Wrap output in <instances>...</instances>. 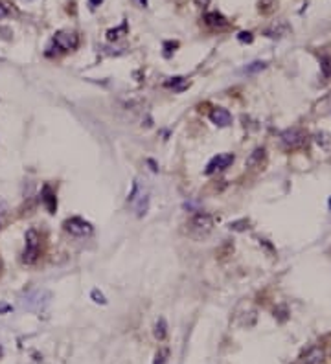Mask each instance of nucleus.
Segmentation results:
<instances>
[{
    "label": "nucleus",
    "instance_id": "obj_1",
    "mask_svg": "<svg viewBox=\"0 0 331 364\" xmlns=\"http://www.w3.org/2000/svg\"><path fill=\"white\" fill-rule=\"evenodd\" d=\"M52 302V293L46 291V289H33V291H28L26 295L21 298V305L26 311H33V313H41L45 311L46 307Z\"/></svg>",
    "mask_w": 331,
    "mask_h": 364
},
{
    "label": "nucleus",
    "instance_id": "obj_2",
    "mask_svg": "<svg viewBox=\"0 0 331 364\" xmlns=\"http://www.w3.org/2000/svg\"><path fill=\"white\" fill-rule=\"evenodd\" d=\"M39 245H41V237H39L37 230H28L26 232V249L23 252V261L26 265H31L37 261Z\"/></svg>",
    "mask_w": 331,
    "mask_h": 364
},
{
    "label": "nucleus",
    "instance_id": "obj_3",
    "mask_svg": "<svg viewBox=\"0 0 331 364\" xmlns=\"http://www.w3.org/2000/svg\"><path fill=\"white\" fill-rule=\"evenodd\" d=\"M188 227H189V232H191V234L206 235L208 232H212V228H213V217H212L210 213L199 212L189 219Z\"/></svg>",
    "mask_w": 331,
    "mask_h": 364
},
{
    "label": "nucleus",
    "instance_id": "obj_4",
    "mask_svg": "<svg viewBox=\"0 0 331 364\" xmlns=\"http://www.w3.org/2000/svg\"><path fill=\"white\" fill-rule=\"evenodd\" d=\"M63 227H65L67 232H70L72 235H77V237L92 234V225L89 221L83 219V217H70V219L65 221Z\"/></svg>",
    "mask_w": 331,
    "mask_h": 364
},
{
    "label": "nucleus",
    "instance_id": "obj_5",
    "mask_svg": "<svg viewBox=\"0 0 331 364\" xmlns=\"http://www.w3.org/2000/svg\"><path fill=\"white\" fill-rule=\"evenodd\" d=\"M53 45L61 48V50H75L77 45H79V37L75 35L74 31H57L55 37H53Z\"/></svg>",
    "mask_w": 331,
    "mask_h": 364
},
{
    "label": "nucleus",
    "instance_id": "obj_6",
    "mask_svg": "<svg viewBox=\"0 0 331 364\" xmlns=\"http://www.w3.org/2000/svg\"><path fill=\"white\" fill-rule=\"evenodd\" d=\"M282 142L285 144V147L289 149H296V147H302V145L307 142L306 138V133L300 129H287L282 133Z\"/></svg>",
    "mask_w": 331,
    "mask_h": 364
},
{
    "label": "nucleus",
    "instance_id": "obj_7",
    "mask_svg": "<svg viewBox=\"0 0 331 364\" xmlns=\"http://www.w3.org/2000/svg\"><path fill=\"white\" fill-rule=\"evenodd\" d=\"M234 164V155L232 153H225V155H217L208 162V166L204 169L206 175H213L215 171H223L226 167H230Z\"/></svg>",
    "mask_w": 331,
    "mask_h": 364
},
{
    "label": "nucleus",
    "instance_id": "obj_8",
    "mask_svg": "<svg viewBox=\"0 0 331 364\" xmlns=\"http://www.w3.org/2000/svg\"><path fill=\"white\" fill-rule=\"evenodd\" d=\"M210 120L217 127H228L232 123V114L228 113L226 109H223V107H215L210 113Z\"/></svg>",
    "mask_w": 331,
    "mask_h": 364
},
{
    "label": "nucleus",
    "instance_id": "obj_9",
    "mask_svg": "<svg viewBox=\"0 0 331 364\" xmlns=\"http://www.w3.org/2000/svg\"><path fill=\"white\" fill-rule=\"evenodd\" d=\"M41 199H43V205H45L46 210L50 213H55V210H57V197H55V193H53V190L50 186H45V188H43Z\"/></svg>",
    "mask_w": 331,
    "mask_h": 364
},
{
    "label": "nucleus",
    "instance_id": "obj_10",
    "mask_svg": "<svg viewBox=\"0 0 331 364\" xmlns=\"http://www.w3.org/2000/svg\"><path fill=\"white\" fill-rule=\"evenodd\" d=\"M324 361V349L318 348V346H313L309 348L304 357H302V363L304 364H320Z\"/></svg>",
    "mask_w": 331,
    "mask_h": 364
},
{
    "label": "nucleus",
    "instance_id": "obj_11",
    "mask_svg": "<svg viewBox=\"0 0 331 364\" xmlns=\"http://www.w3.org/2000/svg\"><path fill=\"white\" fill-rule=\"evenodd\" d=\"M133 203H135L136 215H138V217H142L143 213L147 212V208H149V195H147V193H143V191H140V193H138V197H136Z\"/></svg>",
    "mask_w": 331,
    "mask_h": 364
},
{
    "label": "nucleus",
    "instance_id": "obj_12",
    "mask_svg": "<svg viewBox=\"0 0 331 364\" xmlns=\"http://www.w3.org/2000/svg\"><path fill=\"white\" fill-rule=\"evenodd\" d=\"M204 23L212 28H223V26H226V19L217 11H210V13L204 15Z\"/></svg>",
    "mask_w": 331,
    "mask_h": 364
},
{
    "label": "nucleus",
    "instance_id": "obj_13",
    "mask_svg": "<svg viewBox=\"0 0 331 364\" xmlns=\"http://www.w3.org/2000/svg\"><path fill=\"white\" fill-rule=\"evenodd\" d=\"M265 159V149L263 147H258V149H254V151L248 155L247 159V167H250V169H254V167L261 166V162H263Z\"/></svg>",
    "mask_w": 331,
    "mask_h": 364
},
{
    "label": "nucleus",
    "instance_id": "obj_14",
    "mask_svg": "<svg viewBox=\"0 0 331 364\" xmlns=\"http://www.w3.org/2000/svg\"><path fill=\"white\" fill-rule=\"evenodd\" d=\"M285 31H287V24L278 23V24H272L271 28H267V30H265V35L271 39H278V37H282V35H285Z\"/></svg>",
    "mask_w": 331,
    "mask_h": 364
},
{
    "label": "nucleus",
    "instance_id": "obj_15",
    "mask_svg": "<svg viewBox=\"0 0 331 364\" xmlns=\"http://www.w3.org/2000/svg\"><path fill=\"white\" fill-rule=\"evenodd\" d=\"M166 87H169V89H173V91L181 92L188 87V83H186L184 77H171L169 81H166Z\"/></svg>",
    "mask_w": 331,
    "mask_h": 364
},
{
    "label": "nucleus",
    "instance_id": "obj_16",
    "mask_svg": "<svg viewBox=\"0 0 331 364\" xmlns=\"http://www.w3.org/2000/svg\"><path fill=\"white\" fill-rule=\"evenodd\" d=\"M166 335H167V324L164 318H158V322L155 324V337L158 341H164Z\"/></svg>",
    "mask_w": 331,
    "mask_h": 364
},
{
    "label": "nucleus",
    "instance_id": "obj_17",
    "mask_svg": "<svg viewBox=\"0 0 331 364\" xmlns=\"http://www.w3.org/2000/svg\"><path fill=\"white\" fill-rule=\"evenodd\" d=\"M127 31V24H121L120 28H116V30H109L107 31V39L109 41H116V39H120L121 35L120 33H125Z\"/></svg>",
    "mask_w": 331,
    "mask_h": 364
},
{
    "label": "nucleus",
    "instance_id": "obj_18",
    "mask_svg": "<svg viewBox=\"0 0 331 364\" xmlns=\"http://www.w3.org/2000/svg\"><path fill=\"white\" fill-rule=\"evenodd\" d=\"M228 228H230V230H237V232H241V230L248 228V221L247 219L234 221V223H230V225H228Z\"/></svg>",
    "mask_w": 331,
    "mask_h": 364
},
{
    "label": "nucleus",
    "instance_id": "obj_19",
    "mask_svg": "<svg viewBox=\"0 0 331 364\" xmlns=\"http://www.w3.org/2000/svg\"><path fill=\"white\" fill-rule=\"evenodd\" d=\"M167 355H169V351H167V349H158L157 355H155V363H153V364H164L166 359H167Z\"/></svg>",
    "mask_w": 331,
    "mask_h": 364
},
{
    "label": "nucleus",
    "instance_id": "obj_20",
    "mask_svg": "<svg viewBox=\"0 0 331 364\" xmlns=\"http://www.w3.org/2000/svg\"><path fill=\"white\" fill-rule=\"evenodd\" d=\"M265 68V63H261V61H256V63H252L250 67H247L245 68V72L247 74H252V72H260V70H263Z\"/></svg>",
    "mask_w": 331,
    "mask_h": 364
},
{
    "label": "nucleus",
    "instance_id": "obj_21",
    "mask_svg": "<svg viewBox=\"0 0 331 364\" xmlns=\"http://www.w3.org/2000/svg\"><path fill=\"white\" fill-rule=\"evenodd\" d=\"M91 296H92V300L96 303H101V305H105L107 303V300H105V296H103V293H99L98 289H94L91 293Z\"/></svg>",
    "mask_w": 331,
    "mask_h": 364
},
{
    "label": "nucleus",
    "instance_id": "obj_22",
    "mask_svg": "<svg viewBox=\"0 0 331 364\" xmlns=\"http://www.w3.org/2000/svg\"><path fill=\"white\" fill-rule=\"evenodd\" d=\"M274 317H278L280 322H285L287 320V309L282 305V307H278V309H274Z\"/></svg>",
    "mask_w": 331,
    "mask_h": 364
},
{
    "label": "nucleus",
    "instance_id": "obj_23",
    "mask_svg": "<svg viewBox=\"0 0 331 364\" xmlns=\"http://www.w3.org/2000/svg\"><path fill=\"white\" fill-rule=\"evenodd\" d=\"M322 72L324 76H331V59H328V57L322 59Z\"/></svg>",
    "mask_w": 331,
    "mask_h": 364
},
{
    "label": "nucleus",
    "instance_id": "obj_24",
    "mask_svg": "<svg viewBox=\"0 0 331 364\" xmlns=\"http://www.w3.org/2000/svg\"><path fill=\"white\" fill-rule=\"evenodd\" d=\"M237 39H239L241 43H252V33L250 31H241L239 35H237Z\"/></svg>",
    "mask_w": 331,
    "mask_h": 364
},
{
    "label": "nucleus",
    "instance_id": "obj_25",
    "mask_svg": "<svg viewBox=\"0 0 331 364\" xmlns=\"http://www.w3.org/2000/svg\"><path fill=\"white\" fill-rule=\"evenodd\" d=\"M274 2H276V0H260V9L271 8V6H274Z\"/></svg>",
    "mask_w": 331,
    "mask_h": 364
},
{
    "label": "nucleus",
    "instance_id": "obj_26",
    "mask_svg": "<svg viewBox=\"0 0 331 364\" xmlns=\"http://www.w3.org/2000/svg\"><path fill=\"white\" fill-rule=\"evenodd\" d=\"M13 309L9 303H4V302H0V315H6V313H9Z\"/></svg>",
    "mask_w": 331,
    "mask_h": 364
},
{
    "label": "nucleus",
    "instance_id": "obj_27",
    "mask_svg": "<svg viewBox=\"0 0 331 364\" xmlns=\"http://www.w3.org/2000/svg\"><path fill=\"white\" fill-rule=\"evenodd\" d=\"M6 15H8V9H6V6L0 4V19H4Z\"/></svg>",
    "mask_w": 331,
    "mask_h": 364
},
{
    "label": "nucleus",
    "instance_id": "obj_28",
    "mask_svg": "<svg viewBox=\"0 0 331 364\" xmlns=\"http://www.w3.org/2000/svg\"><path fill=\"white\" fill-rule=\"evenodd\" d=\"M147 164L151 166V171H157V164H155L153 160H147Z\"/></svg>",
    "mask_w": 331,
    "mask_h": 364
},
{
    "label": "nucleus",
    "instance_id": "obj_29",
    "mask_svg": "<svg viewBox=\"0 0 331 364\" xmlns=\"http://www.w3.org/2000/svg\"><path fill=\"white\" fill-rule=\"evenodd\" d=\"M98 4H101V0H91V8H98Z\"/></svg>",
    "mask_w": 331,
    "mask_h": 364
},
{
    "label": "nucleus",
    "instance_id": "obj_30",
    "mask_svg": "<svg viewBox=\"0 0 331 364\" xmlns=\"http://www.w3.org/2000/svg\"><path fill=\"white\" fill-rule=\"evenodd\" d=\"M195 2H197V4H199V6H206V4L210 2V0H195Z\"/></svg>",
    "mask_w": 331,
    "mask_h": 364
},
{
    "label": "nucleus",
    "instance_id": "obj_31",
    "mask_svg": "<svg viewBox=\"0 0 331 364\" xmlns=\"http://www.w3.org/2000/svg\"><path fill=\"white\" fill-rule=\"evenodd\" d=\"M330 210H331V197H330Z\"/></svg>",
    "mask_w": 331,
    "mask_h": 364
},
{
    "label": "nucleus",
    "instance_id": "obj_32",
    "mask_svg": "<svg viewBox=\"0 0 331 364\" xmlns=\"http://www.w3.org/2000/svg\"><path fill=\"white\" fill-rule=\"evenodd\" d=\"M26 2H31V0H26Z\"/></svg>",
    "mask_w": 331,
    "mask_h": 364
}]
</instances>
